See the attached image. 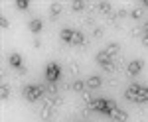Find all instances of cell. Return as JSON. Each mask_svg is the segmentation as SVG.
I'll list each match as a JSON object with an SVG mask.
<instances>
[{"mask_svg":"<svg viewBox=\"0 0 148 122\" xmlns=\"http://www.w3.org/2000/svg\"><path fill=\"white\" fill-rule=\"evenodd\" d=\"M126 100H132V102H146L148 100V89L146 87H140V85H130L125 93Z\"/></svg>","mask_w":148,"mask_h":122,"instance_id":"cell-1","label":"cell"},{"mask_svg":"<svg viewBox=\"0 0 148 122\" xmlns=\"http://www.w3.org/2000/svg\"><path fill=\"white\" fill-rule=\"evenodd\" d=\"M46 93V87L44 85H28L24 87V97L30 100V102H36L38 99H42Z\"/></svg>","mask_w":148,"mask_h":122,"instance_id":"cell-2","label":"cell"},{"mask_svg":"<svg viewBox=\"0 0 148 122\" xmlns=\"http://www.w3.org/2000/svg\"><path fill=\"white\" fill-rule=\"evenodd\" d=\"M91 110H99L103 112V114H109L111 116V112H113V108L116 106L114 102H111V100H105V99H99V100H93L91 104H87Z\"/></svg>","mask_w":148,"mask_h":122,"instance_id":"cell-3","label":"cell"},{"mask_svg":"<svg viewBox=\"0 0 148 122\" xmlns=\"http://www.w3.org/2000/svg\"><path fill=\"white\" fill-rule=\"evenodd\" d=\"M46 79L49 83H57V79H59V65H57V63H49V65H47Z\"/></svg>","mask_w":148,"mask_h":122,"instance_id":"cell-4","label":"cell"},{"mask_svg":"<svg viewBox=\"0 0 148 122\" xmlns=\"http://www.w3.org/2000/svg\"><path fill=\"white\" fill-rule=\"evenodd\" d=\"M142 67H144V61H142V59H134V61H130V63H128V67H126V73L134 77V75H138V73L142 71Z\"/></svg>","mask_w":148,"mask_h":122,"instance_id":"cell-5","label":"cell"},{"mask_svg":"<svg viewBox=\"0 0 148 122\" xmlns=\"http://www.w3.org/2000/svg\"><path fill=\"white\" fill-rule=\"evenodd\" d=\"M111 116H113L114 122H126V120H128V112L123 110L121 106H114L113 112H111Z\"/></svg>","mask_w":148,"mask_h":122,"instance_id":"cell-6","label":"cell"},{"mask_svg":"<svg viewBox=\"0 0 148 122\" xmlns=\"http://www.w3.org/2000/svg\"><path fill=\"white\" fill-rule=\"evenodd\" d=\"M51 106H53V99H47L46 102H44V108H42V112H40V116H42L46 122L49 120V116H51V112H53V108H51Z\"/></svg>","mask_w":148,"mask_h":122,"instance_id":"cell-7","label":"cell"},{"mask_svg":"<svg viewBox=\"0 0 148 122\" xmlns=\"http://www.w3.org/2000/svg\"><path fill=\"white\" fill-rule=\"evenodd\" d=\"M101 85H103V79L99 75H91V77H87V81H85V87L87 89H99Z\"/></svg>","mask_w":148,"mask_h":122,"instance_id":"cell-8","label":"cell"},{"mask_svg":"<svg viewBox=\"0 0 148 122\" xmlns=\"http://www.w3.org/2000/svg\"><path fill=\"white\" fill-rule=\"evenodd\" d=\"M22 61H24V59H22V55H20V53H12V55H10V65L14 67V69H18V71H20L22 67H26Z\"/></svg>","mask_w":148,"mask_h":122,"instance_id":"cell-9","label":"cell"},{"mask_svg":"<svg viewBox=\"0 0 148 122\" xmlns=\"http://www.w3.org/2000/svg\"><path fill=\"white\" fill-rule=\"evenodd\" d=\"M61 10H63V6H61L59 2H53L51 8H49V20H57L59 14H61Z\"/></svg>","mask_w":148,"mask_h":122,"instance_id":"cell-10","label":"cell"},{"mask_svg":"<svg viewBox=\"0 0 148 122\" xmlns=\"http://www.w3.org/2000/svg\"><path fill=\"white\" fill-rule=\"evenodd\" d=\"M30 30H32V33H34V35H38V33L44 30V22H42L40 18H34V20L30 22Z\"/></svg>","mask_w":148,"mask_h":122,"instance_id":"cell-11","label":"cell"},{"mask_svg":"<svg viewBox=\"0 0 148 122\" xmlns=\"http://www.w3.org/2000/svg\"><path fill=\"white\" fill-rule=\"evenodd\" d=\"M105 53H107L109 57L119 55V53H121V44H109V45H107V49H105Z\"/></svg>","mask_w":148,"mask_h":122,"instance_id":"cell-12","label":"cell"},{"mask_svg":"<svg viewBox=\"0 0 148 122\" xmlns=\"http://www.w3.org/2000/svg\"><path fill=\"white\" fill-rule=\"evenodd\" d=\"M73 33H75V30H69V28H65V30H61V40L65 42V44L71 45V40H73Z\"/></svg>","mask_w":148,"mask_h":122,"instance_id":"cell-13","label":"cell"},{"mask_svg":"<svg viewBox=\"0 0 148 122\" xmlns=\"http://www.w3.org/2000/svg\"><path fill=\"white\" fill-rule=\"evenodd\" d=\"M69 73H71L73 77H79V75H81V65H79V61H71V63H69Z\"/></svg>","mask_w":148,"mask_h":122,"instance_id":"cell-14","label":"cell"},{"mask_svg":"<svg viewBox=\"0 0 148 122\" xmlns=\"http://www.w3.org/2000/svg\"><path fill=\"white\" fill-rule=\"evenodd\" d=\"M83 44H85L83 33H81L79 30H75V33H73V40H71V45H83Z\"/></svg>","mask_w":148,"mask_h":122,"instance_id":"cell-15","label":"cell"},{"mask_svg":"<svg viewBox=\"0 0 148 122\" xmlns=\"http://www.w3.org/2000/svg\"><path fill=\"white\" fill-rule=\"evenodd\" d=\"M99 65H101V69H103V71H107V73H113L114 69H116V67H114V61H113V59H109V61H103V63H99Z\"/></svg>","mask_w":148,"mask_h":122,"instance_id":"cell-16","label":"cell"},{"mask_svg":"<svg viewBox=\"0 0 148 122\" xmlns=\"http://www.w3.org/2000/svg\"><path fill=\"white\" fill-rule=\"evenodd\" d=\"M97 10L101 12V14H105V16H107V14H111V4H109V2H99V4H97Z\"/></svg>","mask_w":148,"mask_h":122,"instance_id":"cell-17","label":"cell"},{"mask_svg":"<svg viewBox=\"0 0 148 122\" xmlns=\"http://www.w3.org/2000/svg\"><path fill=\"white\" fill-rule=\"evenodd\" d=\"M46 93L49 95V97H51V99H53V97H57V95H59V89H57L56 83H49V85L46 87Z\"/></svg>","mask_w":148,"mask_h":122,"instance_id":"cell-18","label":"cell"},{"mask_svg":"<svg viewBox=\"0 0 148 122\" xmlns=\"http://www.w3.org/2000/svg\"><path fill=\"white\" fill-rule=\"evenodd\" d=\"M71 91L83 93V91H85V83H83V81H73V83H71Z\"/></svg>","mask_w":148,"mask_h":122,"instance_id":"cell-19","label":"cell"},{"mask_svg":"<svg viewBox=\"0 0 148 122\" xmlns=\"http://www.w3.org/2000/svg\"><path fill=\"white\" fill-rule=\"evenodd\" d=\"M107 22L111 24V26H119V18H116V12H111V14H107Z\"/></svg>","mask_w":148,"mask_h":122,"instance_id":"cell-20","label":"cell"},{"mask_svg":"<svg viewBox=\"0 0 148 122\" xmlns=\"http://www.w3.org/2000/svg\"><path fill=\"white\" fill-rule=\"evenodd\" d=\"M142 14H144V12H142V8H134V10L130 12L128 16H130L132 20H140V18H142Z\"/></svg>","mask_w":148,"mask_h":122,"instance_id":"cell-21","label":"cell"},{"mask_svg":"<svg viewBox=\"0 0 148 122\" xmlns=\"http://www.w3.org/2000/svg\"><path fill=\"white\" fill-rule=\"evenodd\" d=\"M8 97H10V89H8L6 85H2V87H0V99H2V100H6Z\"/></svg>","mask_w":148,"mask_h":122,"instance_id":"cell-22","label":"cell"},{"mask_svg":"<svg viewBox=\"0 0 148 122\" xmlns=\"http://www.w3.org/2000/svg\"><path fill=\"white\" fill-rule=\"evenodd\" d=\"M71 8H73V12H83L85 10V2H73Z\"/></svg>","mask_w":148,"mask_h":122,"instance_id":"cell-23","label":"cell"},{"mask_svg":"<svg viewBox=\"0 0 148 122\" xmlns=\"http://www.w3.org/2000/svg\"><path fill=\"white\" fill-rule=\"evenodd\" d=\"M81 99L85 100V104H91V102H93L91 93H87V91H83V93H81Z\"/></svg>","mask_w":148,"mask_h":122,"instance_id":"cell-24","label":"cell"},{"mask_svg":"<svg viewBox=\"0 0 148 122\" xmlns=\"http://www.w3.org/2000/svg\"><path fill=\"white\" fill-rule=\"evenodd\" d=\"M103 28L101 26H95V28H93V37H97V40H99V37H103Z\"/></svg>","mask_w":148,"mask_h":122,"instance_id":"cell-25","label":"cell"},{"mask_svg":"<svg viewBox=\"0 0 148 122\" xmlns=\"http://www.w3.org/2000/svg\"><path fill=\"white\" fill-rule=\"evenodd\" d=\"M63 97L61 95H57V97H53V108H57V106H63Z\"/></svg>","mask_w":148,"mask_h":122,"instance_id":"cell-26","label":"cell"},{"mask_svg":"<svg viewBox=\"0 0 148 122\" xmlns=\"http://www.w3.org/2000/svg\"><path fill=\"white\" fill-rule=\"evenodd\" d=\"M109 59H113V57H109L105 51H101V53H97V63H103V61H109Z\"/></svg>","mask_w":148,"mask_h":122,"instance_id":"cell-27","label":"cell"},{"mask_svg":"<svg viewBox=\"0 0 148 122\" xmlns=\"http://www.w3.org/2000/svg\"><path fill=\"white\" fill-rule=\"evenodd\" d=\"M28 4H30L28 0H16V6H18L20 10H26V8H28Z\"/></svg>","mask_w":148,"mask_h":122,"instance_id":"cell-28","label":"cell"},{"mask_svg":"<svg viewBox=\"0 0 148 122\" xmlns=\"http://www.w3.org/2000/svg\"><path fill=\"white\" fill-rule=\"evenodd\" d=\"M8 26H10V22H8L6 18H0V28H2V30H6Z\"/></svg>","mask_w":148,"mask_h":122,"instance_id":"cell-29","label":"cell"},{"mask_svg":"<svg viewBox=\"0 0 148 122\" xmlns=\"http://www.w3.org/2000/svg\"><path fill=\"white\" fill-rule=\"evenodd\" d=\"M109 87H113V89H114V87H119V79L111 77V79H109Z\"/></svg>","mask_w":148,"mask_h":122,"instance_id":"cell-30","label":"cell"},{"mask_svg":"<svg viewBox=\"0 0 148 122\" xmlns=\"http://www.w3.org/2000/svg\"><path fill=\"white\" fill-rule=\"evenodd\" d=\"M85 24H87V26H93V28H95V18H93V16H87V18H85Z\"/></svg>","mask_w":148,"mask_h":122,"instance_id":"cell-31","label":"cell"},{"mask_svg":"<svg viewBox=\"0 0 148 122\" xmlns=\"http://www.w3.org/2000/svg\"><path fill=\"white\" fill-rule=\"evenodd\" d=\"M125 16H128V12H126V10H119V12H116V18H119V20L125 18Z\"/></svg>","mask_w":148,"mask_h":122,"instance_id":"cell-32","label":"cell"},{"mask_svg":"<svg viewBox=\"0 0 148 122\" xmlns=\"http://www.w3.org/2000/svg\"><path fill=\"white\" fill-rule=\"evenodd\" d=\"M32 45H34L36 49H40V45H42V42H40V37H34V42H32Z\"/></svg>","mask_w":148,"mask_h":122,"instance_id":"cell-33","label":"cell"},{"mask_svg":"<svg viewBox=\"0 0 148 122\" xmlns=\"http://www.w3.org/2000/svg\"><path fill=\"white\" fill-rule=\"evenodd\" d=\"M140 42H142L144 47H148V35H142V37H140Z\"/></svg>","mask_w":148,"mask_h":122,"instance_id":"cell-34","label":"cell"},{"mask_svg":"<svg viewBox=\"0 0 148 122\" xmlns=\"http://www.w3.org/2000/svg\"><path fill=\"white\" fill-rule=\"evenodd\" d=\"M142 32H144V35H148V22H144V26H142Z\"/></svg>","mask_w":148,"mask_h":122,"instance_id":"cell-35","label":"cell"},{"mask_svg":"<svg viewBox=\"0 0 148 122\" xmlns=\"http://www.w3.org/2000/svg\"><path fill=\"white\" fill-rule=\"evenodd\" d=\"M142 6H144V8H148V0H142Z\"/></svg>","mask_w":148,"mask_h":122,"instance_id":"cell-36","label":"cell"},{"mask_svg":"<svg viewBox=\"0 0 148 122\" xmlns=\"http://www.w3.org/2000/svg\"><path fill=\"white\" fill-rule=\"evenodd\" d=\"M47 122H51V120H47Z\"/></svg>","mask_w":148,"mask_h":122,"instance_id":"cell-37","label":"cell"}]
</instances>
